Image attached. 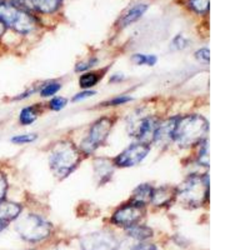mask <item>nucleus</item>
Masks as SVG:
<instances>
[{
	"label": "nucleus",
	"instance_id": "39448f33",
	"mask_svg": "<svg viewBox=\"0 0 250 250\" xmlns=\"http://www.w3.org/2000/svg\"><path fill=\"white\" fill-rule=\"evenodd\" d=\"M18 234L30 243L42 242L51 234V224L37 214H28L18 220L15 225Z\"/></svg>",
	"mask_w": 250,
	"mask_h": 250
},
{
	"label": "nucleus",
	"instance_id": "c85d7f7f",
	"mask_svg": "<svg viewBox=\"0 0 250 250\" xmlns=\"http://www.w3.org/2000/svg\"><path fill=\"white\" fill-rule=\"evenodd\" d=\"M195 58L199 60V62L208 64V62H209V58H210V54H209V49L202 48L200 50H198L195 53Z\"/></svg>",
	"mask_w": 250,
	"mask_h": 250
},
{
	"label": "nucleus",
	"instance_id": "7c9ffc66",
	"mask_svg": "<svg viewBox=\"0 0 250 250\" xmlns=\"http://www.w3.org/2000/svg\"><path fill=\"white\" fill-rule=\"evenodd\" d=\"M130 100H131L130 97H124V95H122V97L114 98V99L110 100L108 104L109 105H123V104L130 102Z\"/></svg>",
	"mask_w": 250,
	"mask_h": 250
},
{
	"label": "nucleus",
	"instance_id": "9d476101",
	"mask_svg": "<svg viewBox=\"0 0 250 250\" xmlns=\"http://www.w3.org/2000/svg\"><path fill=\"white\" fill-rule=\"evenodd\" d=\"M143 214H144L143 207H139V205H135L133 203H130V204L123 205L122 208H119L114 213L113 218H111V222L115 225H118V227L128 228L134 224H138V222L140 220Z\"/></svg>",
	"mask_w": 250,
	"mask_h": 250
},
{
	"label": "nucleus",
	"instance_id": "423d86ee",
	"mask_svg": "<svg viewBox=\"0 0 250 250\" xmlns=\"http://www.w3.org/2000/svg\"><path fill=\"white\" fill-rule=\"evenodd\" d=\"M113 128V120L110 118H102L97 120L89 129L86 137L80 144V150L85 155L94 153L99 146H102L108 139Z\"/></svg>",
	"mask_w": 250,
	"mask_h": 250
},
{
	"label": "nucleus",
	"instance_id": "f704fd0d",
	"mask_svg": "<svg viewBox=\"0 0 250 250\" xmlns=\"http://www.w3.org/2000/svg\"><path fill=\"white\" fill-rule=\"evenodd\" d=\"M28 250H33V249H28Z\"/></svg>",
	"mask_w": 250,
	"mask_h": 250
},
{
	"label": "nucleus",
	"instance_id": "f8f14e48",
	"mask_svg": "<svg viewBox=\"0 0 250 250\" xmlns=\"http://www.w3.org/2000/svg\"><path fill=\"white\" fill-rule=\"evenodd\" d=\"M178 118H171V119L164 120L159 123L156 126L155 134H154V143L159 145H168L169 143L174 140V130Z\"/></svg>",
	"mask_w": 250,
	"mask_h": 250
},
{
	"label": "nucleus",
	"instance_id": "7ed1b4c3",
	"mask_svg": "<svg viewBox=\"0 0 250 250\" xmlns=\"http://www.w3.org/2000/svg\"><path fill=\"white\" fill-rule=\"evenodd\" d=\"M209 194V176L207 174H193L188 176L179 188H176V198L183 205L199 208L204 205Z\"/></svg>",
	"mask_w": 250,
	"mask_h": 250
},
{
	"label": "nucleus",
	"instance_id": "6ab92c4d",
	"mask_svg": "<svg viewBox=\"0 0 250 250\" xmlns=\"http://www.w3.org/2000/svg\"><path fill=\"white\" fill-rule=\"evenodd\" d=\"M38 118V110L35 106H28L21 110L19 115V122L23 125H29L34 123Z\"/></svg>",
	"mask_w": 250,
	"mask_h": 250
},
{
	"label": "nucleus",
	"instance_id": "f257e3e1",
	"mask_svg": "<svg viewBox=\"0 0 250 250\" xmlns=\"http://www.w3.org/2000/svg\"><path fill=\"white\" fill-rule=\"evenodd\" d=\"M209 125L208 120L202 115L191 114L178 118L174 130V142L180 148H190L194 145H200L207 140Z\"/></svg>",
	"mask_w": 250,
	"mask_h": 250
},
{
	"label": "nucleus",
	"instance_id": "c756f323",
	"mask_svg": "<svg viewBox=\"0 0 250 250\" xmlns=\"http://www.w3.org/2000/svg\"><path fill=\"white\" fill-rule=\"evenodd\" d=\"M97 64V59H89L86 60V62H79L77 65V68H75V70L77 71H83V70H86V69L91 68V66H94Z\"/></svg>",
	"mask_w": 250,
	"mask_h": 250
},
{
	"label": "nucleus",
	"instance_id": "4468645a",
	"mask_svg": "<svg viewBox=\"0 0 250 250\" xmlns=\"http://www.w3.org/2000/svg\"><path fill=\"white\" fill-rule=\"evenodd\" d=\"M146 9H148V5L143 3L133 4L131 6H129V8L123 13L122 17H120L119 26L125 28V26H128L130 25V24L135 23L137 20H139L140 18L144 15V13L146 12Z\"/></svg>",
	"mask_w": 250,
	"mask_h": 250
},
{
	"label": "nucleus",
	"instance_id": "cd10ccee",
	"mask_svg": "<svg viewBox=\"0 0 250 250\" xmlns=\"http://www.w3.org/2000/svg\"><path fill=\"white\" fill-rule=\"evenodd\" d=\"M6 193H8V180H6L5 175L0 171V203L5 200Z\"/></svg>",
	"mask_w": 250,
	"mask_h": 250
},
{
	"label": "nucleus",
	"instance_id": "ddd939ff",
	"mask_svg": "<svg viewBox=\"0 0 250 250\" xmlns=\"http://www.w3.org/2000/svg\"><path fill=\"white\" fill-rule=\"evenodd\" d=\"M114 163L105 158H99L94 162V174L97 178L99 185L109 182L114 173Z\"/></svg>",
	"mask_w": 250,
	"mask_h": 250
},
{
	"label": "nucleus",
	"instance_id": "f3484780",
	"mask_svg": "<svg viewBox=\"0 0 250 250\" xmlns=\"http://www.w3.org/2000/svg\"><path fill=\"white\" fill-rule=\"evenodd\" d=\"M20 213H21V205L18 203L5 202V200L0 203V220L10 223L19 218Z\"/></svg>",
	"mask_w": 250,
	"mask_h": 250
},
{
	"label": "nucleus",
	"instance_id": "412c9836",
	"mask_svg": "<svg viewBox=\"0 0 250 250\" xmlns=\"http://www.w3.org/2000/svg\"><path fill=\"white\" fill-rule=\"evenodd\" d=\"M156 57L155 55H145V54H135L133 57V62L137 64V65H149L153 66L155 65L156 62Z\"/></svg>",
	"mask_w": 250,
	"mask_h": 250
},
{
	"label": "nucleus",
	"instance_id": "20e7f679",
	"mask_svg": "<svg viewBox=\"0 0 250 250\" xmlns=\"http://www.w3.org/2000/svg\"><path fill=\"white\" fill-rule=\"evenodd\" d=\"M0 21L20 34H28L38 25L37 19L26 9L5 0H0Z\"/></svg>",
	"mask_w": 250,
	"mask_h": 250
},
{
	"label": "nucleus",
	"instance_id": "72a5a7b5",
	"mask_svg": "<svg viewBox=\"0 0 250 250\" xmlns=\"http://www.w3.org/2000/svg\"><path fill=\"white\" fill-rule=\"evenodd\" d=\"M4 33H5V25H4V24L0 21V38L3 37Z\"/></svg>",
	"mask_w": 250,
	"mask_h": 250
},
{
	"label": "nucleus",
	"instance_id": "2f4dec72",
	"mask_svg": "<svg viewBox=\"0 0 250 250\" xmlns=\"http://www.w3.org/2000/svg\"><path fill=\"white\" fill-rule=\"evenodd\" d=\"M94 94H95V93H94V91L84 90V91H83V93L77 94V95H75V97L73 98V100H74V102H79V100H83V99H86V98L93 97Z\"/></svg>",
	"mask_w": 250,
	"mask_h": 250
},
{
	"label": "nucleus",
	"instance_id": "b1692460",
	"mask_svg": "<svg viewBox=\"0 0 250 250\" xmlns=\"http://www.w3.org/2000/svg\"><path fill=\"white\" fill-rule=\"evenodd\" d=\"M202 146H200L199 156H198V162L203 167H209V148H208L207 140L202 143Z\"/></svg>",
	"mask_w": 250,
	"mask_h": 250
},
{
	"label": "nucleus",
	"instance_id": "a211bd4d",
	"mask_svg": "<svg viewBox=\"0 0 250 250\" xmlns=\"http://www.w3.org/2000/svg\"><path fill=\"white\" fill-rule=\"evenodd\" d=\"M126 234H128L129 238L134 239V240L145 242V240H148L149 238L153 236V230L149 227H145V225L134 224L131 227L126 228Z\"/></svg>",
	"mask_w": 250,
	"mask_h": 250
},
{
	"label": "nucleus",
	"instance_id": "0eeeda50",
	"mask_svg": "<svg viewBox=\"0 0 250 250\" xmlns=\"http://www.w3.org/2000/svg\"><path fill=\"white\" fill-rule=\"evenodd\" d=\"M159 124V120L153 117L135 118L129 123V134L131 137L139 139L140 143L150 144L154 140L156 126Z\"/></svg>",
	"mask_w": 250,
	"mask_h": 250
},
{
	"label": "nucleus",
	"instance_id": "a878e982",
	"mask_svg": "<svg viewBox=\"0 0 250 250\" xmlns=\"http://www.w3.org/2000/svg\"><path fill=\"white\" fill-rule=\"evenodd\" d=\"M37 139L35 134H24V135H17V137L12 138V143L14 144H28V143L34 142Z\"/></svg>",
	"mask_w": 250,
	"mask_h": 250
},
{
	"label": "nucleus",
	"instance_id": "473e14b6",
	"mask_svg": "<svg viewBox=\"0 0 250 250\" xmlns=\"http://www.w3.org/2000/svg\"><path fill=\"white\" fill-rule=\"evenodd\" d=\"M129 250H158V249H156L153 244H143V243L140 242V244L134 245V247H131Z\"/></svg>",
	"mask_w": 250,
	"mask_h": 250
},
{
	"label": "nucleus",
	"instance_id": "4be33fe9",
	"mask_svg": "<svg viewBox=\"0 0 250 250\" xmlns=\"http://www.w3.org/2000/svg\"><path fill=\"white\" fill-rule=\"evenodd\" d=\"M210 0H189V5L198 14H205L209 10Z\"/></svg>",
	"mask_w": 250,
	"mask_h": 250
},
{
	"label": "nucleus",
	"instance_id": "2eb2a0df",
	"mask_svg": "<svg viewBox=\"0 0 250 250\" xmlns=\"http://www.w3.org/2000/svg\"><path fill=\"white\" fill-rule=\"evenodd\" d=\"M174 198H176V188L160 187L153 190L150 203H153L156 207H164L173 202Z\"/></svg>",
	"mask_w": 250,
	"mask_h": 250
},
{
	"label": "nucleus",
	"instance_id": "5701e85b",
	"mask_svg": "<svg viewBox=\"0 0 250 250\" xmlns=\"http://www.w3.org/2000/svg\"><path fill=\"white\" fill-rule=\"evenodd\" d=\"M60 89H62V85H60L59 83L51 82V83H48V84H45V85L42 88L40 94H42V97H51V95L57 94Z\"/></svg>",
	"mask_w": 250,
	"mask_h": 250
},
{
	"label": "nucleus",
	"instance_id": "bb28decb",
	"mask_svg": "<svg viewBox=\"0 0 250 250\" xmlns=\"http://www.w3.org/2000/svg\"><path fill=\"white\" fill-rule=\"evenodd\" d=\"M66 105V99L62 97H57L49 103V106H50L51 110H62V108H65Z\"/></svg>",
	"mask_w": 250,
	"mask_h": 250
},
{
	"label": "nucleus",
	"instance_id": "f03ea898",
	"mask_svg": "<svg viewBox=\"0 0 250 250\" xmlns=\"http://www.w3.org/2000/svg\"><path fill=\"white\" fill-rule=\"evenodd\" d=\"M80 163V151L73 143L60 142L53 146L49 155V164L53 173L62 179L70 175Z\"/></svg>",
	"mask_w": 250,
	"mask_h": 250
},
{
	"label": "nucleus",
	"instance_id": "393cba45",
	"mask_svg": "<svg viewBox=\"0 0 250 250\" xmlns=\"http://www.w3.org/2000/svg\"><path fill=\"white\" fill-rule=\"evenodd\" d=\"M188 44H189V42H188V39L184 35H176L173 39V42H171V48L174 50H183V49L187 48Z\"/></svg>",
	"mask_w": 250,
	"mask_h": 250
},
{
	"label": "nucleus",
	"instance_id": "6e6552de",
	"mask_svg": "<svg viewBox=\"0 0 250 250\" xmlns=\"http://www.w3.org/2000/svg\"><path fill=\"white\" fill-rule=\"evenodd\" d=\"M150 151V146L144 143H138V144L130 145L129 148L125 149L124 151L119 154V155L113 160L115 167L119 168H130V167H135L139 163L146 158V155Z\"/></svg>",
	"mask_w": 250,
	"mask_h": 250
},
{
	"label": "nucleus",
	"instance_id": "aec40b11",
	"mask_svg": "<svg viewBox=\"0 0 250 250\" xmlns=\"http://www.w3.org/2000/svg\"><path fill=\"white\" fill-rule=\"evenodd\" d=\"M98 82H99V75L97 73H85L79 78V85L85 90L97 85Z\"/></svg>",
	"mask_w": 250,
	"mask_h": 250
},
{
	"label": "nucleus",
	"instance_id": "9b49d317",
	"mask_svg": "<svg viewBox=\"0 0 250 250\" xmlns=\"http://www.w3.org/2000/svg\"><path fill=\"white\" fill-rule=\"evenodd\" d=\"M62 0H12V3L21 6V8L34 9L43 14H51L57 12L62 5Z\"/></svg>",
	"mask_w": 250,
	"mask_h": 250
},
{
	"label": "nucleus",
	"instance_id": "1a4fd4ad",
	"mask_svg": "<svg viewBox=\"0 0 250 250\" xmlns=\"http://www.w3.org/2000/svg\"><path fill=\"white\" fill-rule=\"evenodd\" d=\"M83 250H117L118 242L109 233H91L82 239Z\"/></svg>",
	"mask_w": 250,
	"mask_h": 250
},
{
	"label": "nucleus",
	"instance_id": "dca6fc26",
	"mask_svg": "<svg viewBox=\"0 0 250 250\" xmlns=\"http://www.w3.org/2000/svg\"><path fill=\"white\" fill-rule=\"evenodd\" d=\"M153 187L149 184H142L133 191L130 203L139 207H145L146 204L151 202V196H153Z\"/></svg>",
	"mask_w": 250,
	"mask_h": 250
}]
</instances>
